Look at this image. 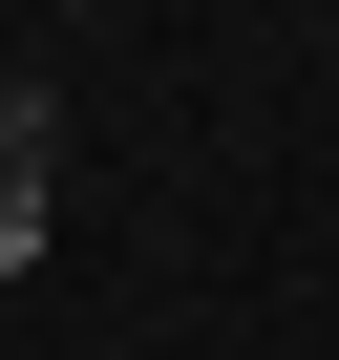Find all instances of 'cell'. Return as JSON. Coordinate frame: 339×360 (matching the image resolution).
Returning <instances> with one entry per match:
<instances>
[{
    "label": "cell",
    "instance_id": "cell-1",
    "mask_svg": "<svg viewBox=\"0 0 339 360\" xmlns=\"http://www.w3.org/2000/svg\"><path fill=\"white\" fill-rule=\"evenodd\" d=\"M43 191H64V127H43V85H0V276H43V233H64Z\"/></svg>",
    "mask_w": 339,
    "mask_h": 360
}]
</instances>
